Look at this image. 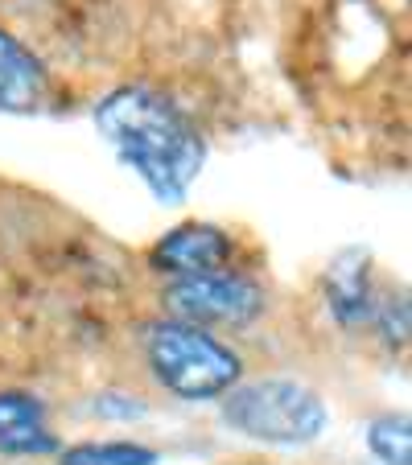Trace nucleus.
<instances>
[{"mask_svg": "<svg viewBox=\"0 0 412 465\" xmlns=\"http://www.w3.org/2000/svg\"><path fill=\"white\" fill-rule=\"evenodd\" d=\"M50 95V74L25 42L0 29V112L29 115Z\"/></svg>", "mask_w": 412, "mask_h": 465, "instance_id": "nucleus-6", "label": "nucleus"}, {"mask_svg": "<svg viewBox=\"0 0 412 465\" xmlns=\"http://www.w3.org/2000/svg\"><path fill=\"white\" fill-rule=\"evenodd\" d=\"M223 420L239 437L260 440V445H309L326 429V404L314 387L297 379H239L223 395Z\"/></svg>", "mask_w": 412, "mask_h": 465, "instance_id": "nucleus-3", "label": "nucleus"}, {"mask_svg": "<svg viewBox=\"0 0 412 465\" xmlns=\"http://www.w3.org/2000/svg\"><path fill=\"white\" fill-rule=\"evenodd\" d=\"M58 449V437L45 424V408L25 391H0V453L42 457Z\"/></svg>", "mask_w": 412, "mask_h": 465, "instance_id": "nucleus-8", "label": "nucleus"}, {"mask_svg": "<svg viewBox=\"0 0 412 465\" xmlns=\"http://www.w3.org/2000/svg\"><path fill=\"white\" fill-rule=\"evenodd\" d=\"M166 309L190 325H244L264 313V289L231 268L177 276L166 284Z\"/></svg>", "mask_w": 412, "mask_h": 465, "instance_id": "nucleus-4", "label": "nucleus"}, {"mask_svg": "<svg viewBox=\"0 0 412 465\" xmlns=\"http://www.w3.org/2000/svg\"><path fill=\"white\" fill-rule=\"evenodd\" d=\"M62 465H157V453L132 440H104V445L66 449Z\"/></svg>", "mask_w": 412, "mask_h": 465, "instance_id": "nucleus-10", "label": "nucleus"}, {"mask_svg": "<svg viewBox=\"0 0 412 465\" xmlns=\"http://www.w3.org/2000/svg\"><path fill=\"white\" fill-rule=\"evenodd\" d=\"M326 301L338 325H367L376 309V284H371V263L363 252H342L326 272Z\"/></svg>", "mask_w": 412, "mask_h": 465, "instance_id": "nucleus-7", "label": "nucleus"}, {"mask_svg": "<svg viewBox=\"0 0 412 465\" xmlns=\"http://www.w3.org/2000/svg\"><path fill=\"white\" fill-rule=\"evenodd\" d=\"M95 124L116 157L136 169V177L166 203L186 198L206 161V144L190 115L153 87H120L104 95Z\"/></svg>", "mask_w": 412, "mask_h": 465, "instance_id": "nucleus-1", "label": "nucleus"}, {"mask_svg": "<svg viewBox=\"0 0 412 465\" xmlns=\"http://www.w3.org/2000/svg\"><path fill=\"white\" fill-rule=\"evenodd\" d=\"M149 263L157 272H166L169 281L219 272V268L231 263V239L211 223H182V227H174L169 235L157 239Z\"/></svg>", "mask_w": 412, "mask_h": 465, "instance_id": "nucleus-5", "label": "nucleus"}, {"mask_svg": "<svg viewBox=\"0 0 412 465\" xmlns=\"http://www.w3.org/2000/svg\"><path fill=\"white\" fill-rule=\"evenodd\" d=\"M145 362L149 375L177 400H223L244 379V362L223 346L206 325L190 322H153L145 330Z\"/></svg>", "mask_w": 412, "mask_h": 465, "instance_id": "nucleus-2", "label": "nucleus"}, {"mask_svg": "<svg viewBox=\"0 0 412 465\" xmlns=\"http://www.w3.org/2000/svg\"><path fill=\"white\" fill-rule=\"evenodd\" d=\"M367 449L384 465H408L412 457V429L404 412H387L367 424Z\"/></svg>", "mask_w": 412, "mask_h": 465, "instance_id": "nucleus-9", "label": "nucleus"}, {"mask_svg": "<svg viewBox=\"0 0 412 465\" xmlns=\"http://www.w3.org/2000/svg\"><path fill=\"white\" fill-rule=\"evenodd\" d=\"M371 322L379 325V334L387 338V346H404V338H408V297H404V292L376 297Z\"/></svg>", "mask_w": 412, "mask_h": 465, "instance_id": "nucleus-11", "label": "nucleus"}]
</instances>
